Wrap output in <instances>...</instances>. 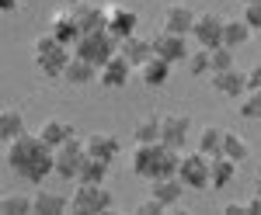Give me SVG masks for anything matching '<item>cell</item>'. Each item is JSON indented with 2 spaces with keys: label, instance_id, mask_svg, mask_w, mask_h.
Masks as SVG:
<instances>
[{
  "label": "cell",
  "instance_id": "obj_28",
  "mask_svg": "<svg viewBox=\"0 0 261 215\" xmlns=\"http://www.w3.org/2000/svg\"><path fill=\"white\" fill-rule=\"evenodd\" d=\"M223 142H226V129L220 125H205L199 132V149L205 157H223Z\"/></svg>",
  "mask_w": 261,
  "mask_h": 215
},
{
  "label": "cell",
  "instance_id": "obj_33",
  "mask_svg": "<svg viewBox=\"0 0 261 215\" xmlns=\"http://www.w3.org/2000/svg\"><path fill=\"white\" fill-rule=\"evenodd\" d=\"M188 73L192 77H209L213 73V56H209V49H195L192 56H188Z\"/></svg>",
  "mask_w": 261,
  "mask_h": 215
},
{
  "label": "cell",
  "instance_id": "obj_17",
  "mask_svg": "<svg viewBox=\"0 0 261 215\" xmlns=\"http://www.w3.org/2000/svg\"><path fill=\"white\" fill-rule=\"evenodd\" d=\"M84 142H87V153L105 160V163H115L122 157V142L112 132H91V136H84Z\"/></svg>",
  "mask_w": 261,
  "mask_h": 215
},
{
  "label": "cell",
  "instance_id": "obj_6",
  "mask_svg": "<svg viewBox=\"0 0 261 215\" xmlns=\"http://www.w3.org/2000/svg\"><path fill=\"white\" fill-rule=\"evenodd\" d=\"M73 52L84 59H91V63H98V66H105L108 59L119 52V39L105 28V32H87V35H81V42L73 45Z\"/></svg>",
  "mask_w": 261,
  "mask_h": 215
},
{
  "label": "cell",
  "instance_id": "obj_15",
  "mask_svg": "<svg viewBox=\"0 0 261 215\" xmlns=\"http://www.w3.org/2000/svg\"><path fill=\"white\" fill-rule=\"evenodd\" d=\"M185 191H188V188H185V180H181L178 174L150 180V198H157V201H161L167 212H171L174 205H181V195H185Z\"/></svg>",
  "mask_w": 261,
  "mask_h": 215
},
{
  "label": "cell",
  "instance_id": "obj_10",
  "mask_svg": "<svg viewBox=\"0 0 261 215\" xmlns=\"http://www.w3.org/2000/svg\"><path fill=\"white\" fill-rule=\"evenodd\" d=\"M153 52L161 59H167L171 66H174V63H188V56H192L188 35H178V32H167V28H164L161 35H153Z\"/></svg>",
  "mask_w": 261,
  "mask_h": 215
},
{
  "label": "cell",
  "instance_id": "obj_27",
  "mask_svg": "<svg viewBox=\"0 0 261 215\" xmlns=\"http://www.w3.org/2000/svg\"><path fill=\"white\" fill-rule=\"evenodd\" d=\"M0 212L4 215H35V195L7 191V195L0 198Z\"/></svg>",
  "mask_w": 261,
  "mask_h": 215
},
{
  "label": "cell",
  "instance_id": "obj_14",
  "mask_svg": "<svg viewBox=\"0 0 261 215\" xmlns=\"http://www.w3.org/2000/svg\"><path fill=\"white\" fill-rule=\"evenodd\" d=\"M70 11H73V18H77L84 35L108 28V7H98V4H91V0H81V4H70Z\"/></svg>",
  "mask_w": 261,
  "mask_h": 215
},
{
  "label": "cell",
  "instance_id": "obj_41",
  "mask_svg": "<svg viewBox=\"0 0 261 215\" xmlns=\"http://www.w3.org/2000/svg\"><path fill=\"white\" fill-rule=\"evenodd\" d=\"M66 4H81V0H66Z\"/></svg>",
  "mask_w": 261,
  "mask_h": 215
},
{
  "label": "cell",
  "instance_id": "obj_5",
  "mask_svg": "<svg viewBox=\"0 0 261 215\" xmlns=\"http://www.w3.org/2000/svg\"><path fill=\"white\" fill-rule=\"evenodd\" d=\"M87 142H84L81 136H73L70 142H63V146H56V177L60 180H81V170L84 163H87Z\"/></svg>",
  "mask_w": 261,
  "mask_h": 215
},
{
  "label": "cell",
  "instance_id": "obj_24",
  "mask_svg": "<svg viewBox=\"0 0 261 215\" xmlns=\"http://www.w3.org/2000/svg\"><path fill=\"white\" fill-rule=\"evenodd\" d=\"M39 136L56 149V146H63V142H70V139L77 136V129H73L70 121H63V118H45L42 129H39Z\"/></svg>",
  "mask_w": 261,
  "mask_h": 215
},
{
  "label": "cell",
  "instance_id": "obj_34",
  "mask_svg": "<svg viewBox=\"0 0 261 215\" xmlns=\"http://www.w3.org/2000/svg\"><path fill=\"white\" fill-rule=\"evenodd\" d=\"M209 56H213V73H216V70H230V66H237V49H230V45H216V49H209Z\"/></svg>",
  "mask_w": 261,
  "mask_h": 215
},
{
  "label": "cell",
  "instance_id": "obj_1",
  "mask_svg": "<svg viewBox=\"0 0 261 215\" xmlns=\"http://www.w3.org/2000/svg\"><path fill=\"white\" fill-rule=\"evenodd\" d=\"M4 160L28 184H42L49 174H56V149L39 132H24L14 142H7V157Z\"/></svg>",
  "mask_w": 261,
  "mask_h": 215
},
{
  "label": "cell",
  "instance_id": "obj_18",
  "mask_svg": "<svg viewBox=\"0 0 261 215\" xmlns=\"http://www.w3.org/2000/svg\"><path fill=\"white\" fill-rule=\"evenodd\" d=\"M237 170H241V163L230 157H213V170H209V191H223V188H230L233 180H237Z\"/></svg>",
  "mask_w": 261,
  "mask_h": 215
},
{
  "label": "cell",
  "instance_id": "obj_22",
  "mask_svg": "<svg viewBox=\"0 0 261 215\" xmlns=\"http://www.w3.org/2000/svg\"><path fill=\"white\" fill-rule=\"evenodd\" d=\"M119 52L129 59V63H133L136 70H140L146 59H153V39H140V35H129V39H122V42H119Z\"/></svg>",
  "mask_w": 261,
  "mask_h": 215
},
{
  "label": "cell",
  "instance_id": "obj_23",
  "mask_svg": "<svg viewBox=\"0 0 261 215\" xmlns=\"http://www.w3.org/2000/svg\"><path fill=\"white\" fill-rule=\"evenodd\" d=\"M136 73H140V80L146 83V87H164V83L171 80V63H167V59H161L157 52H153V59H146V63H143Z\"/></svg>",
  "mask_w": 261,
  "mask_h": 215
},
{
  "label": "cell",
  "instance_id": "obj_38",
  "mask_svg": "<svg viewBox=\"0 0 261 215\" xmlns=\"http://www.w3.org/2000/svg\"><path fill=\"white\" fill-rule=\"evenodd\" d=\"M18 0H0V11H4V14H18Z\"/></svg>",
  "mask_w": 261,
  "mask_h": 215
},
{
  "label": "cell",
  "instance_id": "obj_19",
  "mask_svg": "<svg viewBox=\"0 0 261 215\" xmlns=\"http://www.w3.org/2000/svg\"><path fill=\"white\" fill-rule=\"evenodd\" d=\"M101 73V66L98 63H91V59H84L73 52V59H70V66H66V83H73V87H87V83H94Z\"/></svg>",
  "mask_w": 261,
  "mask_h": 215
},
{
  "label": "cell",
  "instance_id": "obj_13",
  "mask_svg": "<svg viewBox=\"0 0 261 215\" xmlns=\"http://www.w3.org/2000/svg\"><path fill=\"white\" fill-rule=\"evenodd\" d=\"M188 136H192L188 115H161V142H167L171 149H185Z\"/></svg>",
  "mask_w": 261,
  "mask_h": 215
},
{
  "label": "cell",
  "instance_id": "obj_12",
  "mask_svg": "<svg viewBox=\"0 0 261 215\" xmlns=\"http://www.w3.org/2000/svg\"><path fill=\"white\" fill-rule=\"evenodd\" d=\"M133 63L122 56V52H115V56L108 59L105 66H101V73H98V83L105 87V90H122L125 83H129V77H133Z\"/></svg>",
  "mask_w": 261,
  "mask_h": 215
},
{
  "label": "cell",
  "instance_id": "obj_36",
  "mask_svg": "<svg viewBox=\"0 0 261 215\" xmlns=\"http://www.w3.org/2000/svg\"><path fill=\"white\" fill-rule=\"evenodd\" d=\"M164 212H167V208H164L157 198H150V201H143V205H140V215H164Z\"/></svg>",
  "mask_w": 261,
  "mask_h": 215
},
{
  "label": "cell",
  "instance_id": "obj_29",
  "mask_svg": "<svg viewBox=\"0 0 261 215\" xmlns=\"http://www.w3.org/2000/svg\"><path fill=\"white\" fill-rule=\"evenodd\" d=\"M133 139L136 142H161V115H146L133 125Z\"/></svg>",
  "mask_w": 261,
  "mask_h": 215
},
{
  "label": "cell",
  "instance_id": "obj_4",
  "mask_svg": "<svg viewBox=\"0 0 261 215\" xmlns=\"http://www.w3.org/2000/svg\"><path fill=\"white\" fill-rule=\"evenodd\" d=\"M115 208V198L105 184H87V180H77L73 195H70V212L73 215H105Z\"/></svg>",
  "mask_w": 261,
  "mask_h": 215
},
{
  "label": "cell",
  "instance_id": "obj_21",
  "mask_svg": "<svg viewBox=\"0 0 261 215\" xmlns=\"http://www.w3.org/2000/svg\"><path fill=\"white\" fill-rule=\"evenodd\" d=\"M63 212H70V195L49 191V188L35 191V215H63Z\"/></svg>",
  "mask_w": 261,
  "mask_h": 215
},
{
  "label": "cell",
  "instance_id": "obj_16",
  "mask_svg": "<svg viewBox=\"0 0 261 215\" xmlns=\"http://www.w3.org/2000/svg\"><path fill=\"white\" fill-rule=\"evenodd\" d=\"M136 28H140V14H136L133 7H122V4H112V7H108V32L119 42L129 39V35H136Z\"/></svg>",
  "mask_w": 261,
  "mask_h": 215
},
{
  "label": "cell",
  "instance_id": "obj_2",
  "mask_svg": "<svg viewBox=\"0 0 261 215\" xmlns=\"http://www.w3.org/2000/svg\"><path fill=\"white\" fill-rule=\"evenodd\" d=\"M178 163H181V149H171L167 142H136V149L129 157L133 174L143 177L146 184L157 180V177L178 174Z\"/></svg>",
  "mask_w": 261,
  "mask_h": 215
},
{
  "label": "cell",
  "instance_id": "obj_20",
  "mask_svg": "<svg viewBox=\"0 0 261 215\" xmlns=\"http://www.w3.org/2000/svg\"><path fill=\"white\" fill-rule=\"evenodd\" d=\"M49 32H53L60 42H66V45H77V42H81V35H84L81 24H77V18H73V11H60V14H53Z\"/></svg>",
  "mask_w": 261,
  "mask_h": 215
},
{
  "label": "cell",
  "instance_id": "obj_3",
  "mask_svg": "<svg viewBox=\"0 0 261 215\" xmlns=\"http://www.w3.org/2000/svg\"><path fill=\"white\" fill-rule=\"evenodd\" d=\"M70 49H73V45L60 42L53 32L39 35V39H35V70H39L45 80H63V77H66L70 59H73Z\"/></svg>",
  "mask_w": 261,
  "mask_h": 215
},
{
  "label": "cell",
  "instance_id": "obj_35",
  "mask_svg": "<svg viewBox=\"0 0 261 215\" xmlns=\"http://www.w3.org/2000/svg\"><path fill=\"white\" fill-rule=\"evenodd\" d=\"M244 18H247V24L254 32H261V0H247L244 4Z\"/></svg>",
  "mask_w": 261,
  "mask_h": 215
},
{
  "label": "cell",
  "instance_id": "obj_9",
  "mask_svg": "<svg viewBox=\"0 0 261 215\" xmlns=\"http://www.w3.org/2000/svg\"><path fill=\"white\" fill-rule=\"evenodd\" d=\"M209 83H213V90H216L220 98H230V101H241L244 94L251 90V83H247V73H244V70H237V66L209 73Z\"/></svg>",
  "mask_w": 261,
  "mask_h": 215
},
{
  "label": "cell",
  "instance_id": "obj_31",
  "mask_svg": "<svg viewBox=\"0 0 261 215\" xmlns=\"http://www.w3.org/2000/svg\"><path fill=\"white\" fill-rule=\"evenodd\" d=\"M108 170H112V163H105L98 157H87V163H84V170H81V180H87V184H105L108 180Z\"/></svg>",
  "mask_w": 261,
  "mask_h": 215
},
{
  "label": "cell",
  "instance_id": "obj_32",
  "mask_svg": "<svg viewBox=\"0 0 261 215\" xmlns=\"http://www.w3.org/2000/svg\"><path fill=\"white\" fill-rule=\"evenodd\" d=\"M237 111L247 121H261V90H247L241 101H237Z\"/></svg>",
  "mask_w": 261,
  "mask_h": 215
},
{
  "label": "cell",
  "instance_id": "obj_11",
  "mask_svg": "<svg viewBox=\"0 0 261 215\" xmlns=\"http://www.w3.org/2000/svg\"><path fill=\"white\" fill-rule=\"evenodd\" d=\"M164 28L167 32H178V35H188L192 39V28H195V21H199V11L192 7V4H181V0H174V4H167L164 7Z\"/></svg>",
  "mask_w": 261,
  "mask_h": 215
},
{
  "label": "cell",
  "instance_id": "obj_42",
  "mask_svg": "<svg viewBox=\"0 0 261 215\" xmlns=\"http://www.w3.org/2000/svg\"><path fill=\"white\" fill-rule=\"evenodd\" d=\"M241 4H247V0H241Z\"/></svg>",
  "mask_w": 261,
  "mask_h": 215
},
{
  "label": "cell",
  "instance_id": "obj_25",
  "mask_svg": "<svg viewBox=\"0 0 261 215\" xmlns=\"http://www.w3.org/2000/svg\"><path fill=\"white\" fill-rule=\"evenodd\" d=\"M254 35V28L247 24V18H226V32H223V45H230V49H244L247 42Z\"/></svg>",
  "mask_w": 261,
  "mask_h": 215
},
{
  "label": "cell",
  "instance_id": "obj_39",
  "mask_svg": "<svg viewBox=\"0 0 261 215\" xmlns=\"http://www.w3.org/2000/svg\"><path fill=\"white\" fill-rule=\"evenodd\" d=\"M254 195H261V177H258V188H254Z\"/></svg>",
  "mask_w": 261,
  "mask_h": 215
},
{
  "label": "cell",
  "instance_id": "obj_30",
  "mask_svg": "<svg viewBox=\"0 0 261 215\" xmlns=\"http://www.w3.org/2000/svg\"><path fill=\"white\" fill-rule=\"evenodd\" d=\"M223 157L237 160V163H244V160L251 157V142L244 136H237V132H226V142H223Z\"/></svg>",
  "mask_w": 261,
  "mask_h": 215
},
{
  "label": "cell",
  "instance_id": "obj_26",
  "mask_svg": "<svg viewBox=\"0 0 261 215\" xmlns=\"http://www.w3.org/2000/svg\"><path fill=\"white\" fill-rule=\"evenodd\" d=\"M24 132H28V129H24V115H21L18 108L7 104V108L0 111V139H4V146L14 142L18 136H24Z\"/></svg>",
  "mask_w": 261,
  "mask_h": 215
},
{
  "label": "cell",
  "instance_id": "obj_7",
  "mask_svg": "<svg viewBox=\"0 0 261 215\" xmlns=\"http://www.w3.org/2000/svg\"><path fill=\"white\" fill-rule=\"evenodd\" d=\"M209 170H213V157H205L202 149H195V153H181L178 177L185 180L188 191H205V188H209Z\"/></svg>",
  "mask_w": 261,
  "mask_h": 215
},
{
  "label": "cell",
  "instance_id": "obj_40",
  "mask_svg": "<svg viewBox=\"0 0 261 215\" xmlns=\"http://www.w3.org/2000/svg\"><path fill=\"white\" fill-rule=\"evenodd\" d=\"M258 177H261V160H258Z\"/></svg>",
  "mask_w": 261,
  "mask_h": 215
},
{
  "label": "cell",
  "instance_id": "obj_37",
  "mask_svg": "<svg viewBox=\"0 0 261 215\" xmlns=\"http://www.w3.org/2000/svg\"><path fill=\"white\" fill-rule=\"evenodd\" d=\"M247 83H251V90H261V63L247 70Z\"/></svg>",
  "mask_w": 261,
  "mask_h": 215
},
{
  "label": "cell",
  "instance_id": "obj_8",
  "mask_svg": "<svg viewBox=\"0 0 261 215\" xmlns=\"http://www.w3.org/2000/svg\"><path fill=\"white\" fill-rule=\"evenodd\" d=\"M223 32H226V18L216 11H199V21L192 28V42L202 49H216L223 45Z\"/></svg>",
  "mask_w": 261,
  "mask_h": 215
}]
</instances>
